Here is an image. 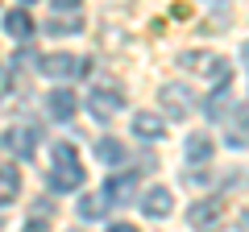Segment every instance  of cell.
Segmentation results:
<instances>
[{
	"label": "cell",
	"mask_w": 249,
	"mask_h": 232,
	"mask_svg": "<svg viewBox=\"0 0 249 232\" xmlns=\"http://www.w3.org/2000/svg\"><path fill=\"white\" fill-rule=\"evenodd\" d=\"M21 195V174L13 166H0V203H13Z\"/></svg>",
	"instance_id": "cell-13"
},
{
	"label": "cell",
	"mask_w": 249,
	"mask_h": 232,
	"mask_svg": "<svg viewBox=\"0 0 249 232\" xmlns=\"http://www.w3.org/2000/svg\"><path fill=\"white\" fill-rule=\"evenodd\" d=\"M104 212H108L104 191H100V195H83V203H79V215H83V220H96V215H104Z\"/></svg>",
	"instance_id": "cell-15"
},
{
	"label": "cell",
	"mask_w": 249,
	"mask_h": 232,
	"mask_svg": "<svg viewBox=\"0 0 249 232\" xmlns=\"http://www.w3.org/2000/svg\"><path fill=\"white\" fill-rule=\"evenodd\" d=\"M224 215H229V203L216 199V195H208V199H199V203L191 207L187 220H191V228H196V232H216L224 224Z\"/></svg>",
	"instance_id": "cell-3"
},
{
	"label": "cell",
	"mask_w": 249,
	"mask_h": 232,
	"mask_svg": "<svg viewBox=\"0 0 249 232\" xmlns=\"http://www.w3.org/2000/svg\"><path fill=\"white\" fill-rule=\"evenodd\" d=\"M54 162H58V166L50 170V187L54 191H79L83 187V166H79V158H75V145L62 141L58 149H54Z\"/></svg>",
	"instance_id": "cell-1"
},
{
	"label": "cell",
	"mask_w": 249,
	"mask_h": 232,
	"mask_svg": "<svg viewBox=\"0 0 249 232\" xmlns=\"http://www.w3.org/2000/svg\"><path fill=\"white\" fill-rule=\"evenodd\" d=\"M183 66H199V75H204L208 83H216V91L220 87H229V79H232V63L229 58H220V54H204V50H191V54H183L178 58Z\"/></svg>",
	"instance_id": "cell-2"
},
{
	"label": "cell",
	"mask_w": 249,
	"mask_h": 232,
	"mask_svg": "<svg viewBox=\"0 0 249 232\" xmlns=\"http://www.w3.org/2000/svg\"><path fill=\"white\" fill-rule=\"evenodd\" d=\"M71 232H83V228H71Z\"/></svg>",
	"instance_id": "cell-22"
},
{
	"label": "cell",
	"mask_w": 249,
	"mask_h": 232,
	"mask_svg": "<svg viewBox=\"0 0 249 232\" xmlns=\"http://www.w3.org/2000/svg\"><path fill=\"white\" fill-rule=\"evenodd\" d=\"M4 145H9L17 158H34L37 153V129H29V125L9 129V133H4Z\"/></svg>",
	"instance_id": "cell-7"
},
{
	"label": "cell",
	"mask_w": 249,
	"mask_h": 232,
	"mask_svg": "<svg viewBox=\"0 0 249 232\" xmlns=\"http://www.w3.org/2000/svg\"><path fill=\"white\" fill-rule=\"evenodd\" d=\"M133 137H142V141H158V137H166V116L133 112Z\"/></svg>",
	"instance_id": "cell-9"
},
{
	"label": "cell",
	"mask_w": 249,
	"mask_h": 232,
	"mask_svg": "<svg viewBox=\"0 0 249 232\" xmlns=\"http://www.w3.org/2000/svg\"><path fill=\"white\" fill-rule=\"evenodd\" d=\"M37 66H42V75H50V79H75V75H83L88 63H79L75 54H46Z\"/></svg>",
	"instance_id": "cell-4"
},
{
	"label": "cell",
	"mask_w": 249,
	"mask_h": 232,
	"mask_svg": "<svg viewBox=\"0 0 249 232\" xmlns=\"http://www.w3.org/2000/svg\"><path fill=\"white\" fill-rule=\"evenodd\" d=\"M25 232H46V220H29V224H25Z\"/></svg>",
	"instance_id": "cell-19"
},
{
	"label": "cell",
	"mask_w": 249,
	"mask_h": 232,
	"mask_svg": "<svg viewBox=\"0 0 249 232\" xmlns=\"http://www.w3.org/2000/svg\"><path fill=\"white\" fill-rule=\"evenodd\" d=\"M145 215H154V220H162V215H170V207H175V199H170L166 187H154L150 195H145Z\"/></svg>",
	"instance_id": "cell-10"
},
{
	"label": "cell",
	"mask_w": 249,
	"mask_h": 232,
	"mask_svg": "<svg viewBox=\"0 0 249 232\" xmlns=\"http://www.w3.org/2000/svg\"><path fill=\"white\" fill-rule=\"evenodd\" d=\"M4 29H9L13 37H34V17L21 13V9H13V13H4Z\"/></svg>",
	"instance_id": "cell-12"
},
{
	"label": "cell",
	"mask_w": 249,
	"mask_h": 232,
	"mask_svg": "<svg viewBox=\"0 0 249 232\" xmlns=\"http://www.w3.org/2000/svg\"><path fill=\"white\" fill-rule=\"evenodd\" d=\"M187 158L191 162H208L212 158V141H208V137H191V141H187Z\"/></svg>",
	"instance_id": "cell-16"
},
{
	"label": "cell",
	"mask_w": 249,
	"mask_h": 232,
	"mask_svg": "<svg viewBox=\"0 0 249 232\" xmlns=\"http://www.w3.org/2000/svg\"><path fill=\"white\" fill-rule=\"evenodd\" d=\"M21 4H34V0H21Z\"/></svg>",
	"instance_id": "cell-21"
},
{
	"label": "cell",
	"mask_w": 249,
	"mask_h": 232,
	"mask_svg": "<svg viewBox=\"0 0 249 232\" xmlns=\"http://www.w3.org/2000/svg\"><path fill=\"white\" fill-rule=\"evenodd\" d=\"M79 4H83V0H54V9H62V13H67V9L75 13V9H79Z\"/></svg>",
	"instance_id": "cell-18"
},
{
	"label": "cell",
	"mask_w": 249,
	"mask_h": 232,
	"mask_svg": "<svg viewBox=\"0 0 249 232\" xmlns=\"http://www.w3.org/2000/svg\"><path fill=\"white\" fill-rule=\"evenodd\" d=\"M46 104H50V116H54V120H71V116H75V96H71V91H50V99H46Z\"/></svg>",
	"instance_id": "cell-11"
},
{
	"label": "cell",
	"mask_w": 249,
	"mask_h": 232,
	"mask_svg": "<svg viewBox=\"0 0 249 232\" xmlns=\"http://www.w3.org/2000/svg\"><path fill=\"white\" fill-rule=\"evenodd\" d=\"M79 25H83V21H79V17H71V21H50L46 29H50V33H62V29H79Z\"/></svg>",
	"instance_id": "cell-17"
},
{
	"label": "cell",
	"mask_w": 249,
	"mask_h": 232,
	"mask_svg": "<svg viewBox=\"0 0 249 232\" xmlns=\"http://www.w3.org/2000/svg\"><path fill=\"white\" fill-rule=\"evenodd\" d=\"M96 158L108 162V166L124 162V141H116V137H100V141H96Z\"/></svg>",
	"instance_id": "cell-14"
},
{
	"label": "cell",
	"mask_w": 249,
	"mask_h": 232,
	"mask_svg": "<svg viewBox=\"0 0 249 232\" xmlns=\"http://www.w3.org/2000/svg\"><path fill=\"white\" fill-rule=\"evenodd\" d=\"M108 232H137V228H133V224H112Z\"/></svg>",
	"instance_id": "cell-20"
},
{
	"label": "cell",
	"mask_w": 249,
	"mask_h": 232,
	"mask_svg": "<svg viewBox=\"0 0 249 232\" xmlns=\"http://www.w3.org/2000/svg\"><path fill=\"white\" fill-rule=\"evenodd\" d=\"M162 108H166L170 120L191 116V91H187L183 83H166V87H162Z\"/></svg>",
	"instance_id": "cell-5"
},
{
	"label": "cell",
	"mask_w": 249,
	"mask_h": 232,
	"mask_svg": "<svg viewBox=\"0 0 249 232\" xmlns=\"http://www.w3.org/2000/svg\"><path fill=\"white\" fill-rule=\"evenodd\" d=\"M137 191V174L133 170H121V174H112V179L104 182V199L108 203H124V199H133Z\"/></svg>",
	"instance_id": "cell-8"
},
{
	"label": "cell",
	"mask_w": 249,
	"mask_h": 232,
	"mask_svg": "<svg viewBox=\"0 0 249 232\" xmlns=\"http://www.w3.org/2000/svg\"><path fill=\"white\" fill-rule=\"evenodd\" d=\"M88 104H91V112H96L100 120H112V116L121 112L124 96H121L116 87H96V91H91V99H88Z\"/></svg>",
	"instance_id": "cell-6"
}]
</instances>
